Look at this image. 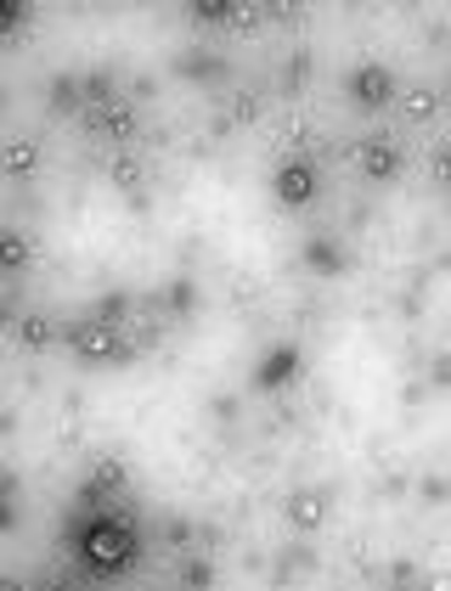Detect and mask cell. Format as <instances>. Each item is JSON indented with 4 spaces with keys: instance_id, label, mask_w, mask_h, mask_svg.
<instances>
[{
    "instance_id": "1",
    "label": "cell",
    "mask_w": 451,
    "mask_h": 591,
    "mask_svg": "<svg viewBox=\"0 0 451 591\" xmlns=\"http://www.w3.org/2000/svg\"><path fill=\"white\" fill-rule=\"evenodd\" d=\"M80 564L90 575H124L136 564V530L124 518H90L85 530H80Z\"/></svg>"
},
{
    "instance_id": "2",
    "label": "cell",
    "mask_w": 451,
    "mask_h": 591,
    "mask_svg": "<svg viewBox=\"0 0 451 591\" xmlns=\"http://www.w3.org/2000/svg\"><path fill=\"white\" fill-rule=\"evenodd\" d=\"M69 349H74V360H85V367H124V360H131V344L119 338V327H102V321H74Z\"/></svg>"
},
{
    "instance_id": "3",
    "label": "cell",
    "mask_w": 451,
    "mask_h": 591,
    "mask_svg": "<svg viewBox=\"0 0 451 591\" xmlns=\"http://www.w3.org/2000/svg\"><path fill=\"white\" fill-rule=\"evenodd\" d=\"M271 197L282 209H310L316 197H321V170L310 158H288L271 170Z\"/></svg>"
},
{
    "instance_id": "4",
    "label": "cell",
    "mask_w": 451,
    "mask_h": 591,
    "mask_svg": "<svg viewBox=\"0 0 451 591\" xmlns=\"http://www.w3.org/2000/svg\"><path fill=\"white\" fill-rule=\"evenodd\" d=\"M356 170H362V181H373V186L401 181V170H406L401 141H395V136H362V147H356Z\"/></svg>"
},
{
    "instance_id": "5",
    "label": "cell",
    "mask_w": 451,
    "mask_h": 591,
    "mask_svg": "<svg viewBox=\"0 0 451 591\" xmlns=\"http://www.w3.org/2000/svg\"><path fill=\"white\" fill-rule=\"evenodd\" d=\"M395 90H401V85H395V74L383 69V62H356V69H350V102L367 108V113L390 108Z\"/></svg>"
},
{
    "instance_id": "6",
    "label": "cell",
    "mask_w": 451,
    "mask_h": 591,
    "mask_svg": "<svg viewBox=\"0 0 451 591\" xmlns=\"http://www.w3.org/2000/svg\"><path fill=\"white\" fill-rule=\"evenodd\" d=\"M85 130L96 141H113L119 152L136 141V108L131 102H108V108H85Z\"/></svg>"
},
{
    "instance_id": "7",
    "label": "cell",
    "mask_w": 451,
    "mask_h": 591,
    "mask_svg": "<svg viewBox=\"0 0 451 591\" xmlns=\"http://www.w3.org/2000/svg\"><path fill=\"white\" fill-rule=\"evenodd\" d=\"M131 484V473H124V463L113 451H96L90 456V468H85V484H80V502H102V496H119V490Z\"/></svg>"
},
{
    "instance_id": "8",
    "label": "cell",
    "mask_w": 451,
    "mask_h": 591,
    "mask_svg": "<svg viewBox=\"0 0 451 591\" xmlns=\"http://www.w3.org/2000/svg\"><path fill=\"white\" fill-rule=\"evenodd\" d=\"M40 141L35 136H0V181H35L40 175Z\"/></svg>"
},
{
    "instance_id": "9",
    "label": "cell",
    "mask_w": 451,
    "mask_h": 591,
    "mask_svg": "<svg viewBox=\"0 0 451 591\" xmlns=\"http://www.w3.org/2000/svg\"><path fill=\"white\" fill-rule=\"evenodd\" d=\"M294 372H300V344H277V349H266L260 355V367H254V389H282V383H294Z\"/></svg>"
},
{
    "instance_id": "10",
    "label": "cell",
    "mask_w": 451,
    "mask_h": 591,
    "mask_svg": "<svg viewBox=\"0 0 451 591\" xmlns=\"http://www.w3.org/2000/svg\"><path fill=\"white\" fill-rule=\"evenodd\" d=\"M305 266H310L316 276H328V282H339V276L350 271V254H344V243H339V237H328V232H316V237H305Z\"/></svg>"
},
{
    "instance_id": "11",
    "label": "cell",
    "mask_w": 451,
    "mask_h": 591,
    "mask_svg": "<svg viewBox=\"0 0 451 591\" xmlns=\"http://www.w3.org/2000/svg\"><path fill=\"white\" fill-rule=\"evenodd\" d=\"M282 518L294 524L300 535H316L321 524H328V496H321V490H294V496L282 502Z\"/></svg>"
},
{
    "instance_id": "12",
    "label": "cell",
    "mask_w": 451,
    "mask_h": 591,
    "mask_svg": "<svg viewBox=\"0 0 451 591\" xmlns=\"http://www.w3.org/2000/svg\"><path fill=\"white\" fill-rule=\"evenodd\" d=\"M28 266H35V243H28V232L0 225V276H23Z\"/></svg>"
},
{
    "instance_id": "13",
    "label": "cell",
    "mask_w": 451,
    "mask_h": 591,
    "mask_svg": "<svg viewBox=\"0 0 451 591\" xmlns=\"http://www.w3.org/2000/svg\"><path fill=\"white\" fill-rule=\"evenodd\" d=\"M12 333H17V344H23L28 355H46V349L57 344V321H51V316H40V310H23Z\"/></svg>"
},
{
    "instance_id": "14",
    "label": "cell",
    "mask_w": 451,
    "mask_h": 591,
    "mask_svg": "<svg viewBox=\"0 0 451 591\" xmlns=\"http://www.w3.org/2000/svg\"><path fill=\"white\" fill-rule=\"evenodd\" d=\"M395 96H401V119L406 124H435L440 119V90L435 85H406Z\"/></svg>"
},
{
    "instance_id": "15",
    "label": "cell",
    "mask_w": 451,
    "mask_h": 591,
    "mask_svg": "<svg viewBox=\"0 0 451 591\" xmlns=\"http://www.w3.org/2000/svg\"><path fill=\"white\" fill-rule=\"evenodd\" d=\"M108 181H113L124 197H136V192L147 186V163H142L131 147H124V152H113V158H108Z\"/></svg>"
},
{
    "instance_id": "16",
    "label": "cell",
    "mask_w": 451,
    "mask_h": 591,
    "mask_svg": "<svg viewBox=\"0 0 451 591\" xmlns=\"http://www.w3.org/2000/svg\"><path fill=\"white\" fill-rule=\"evenodd\" d=\"M80 102L85 108H108V102H124L119 96V79L108 69H96V74H80Z\"/></svg>"
},
{
    "instance_id": "17",
    "label": "cell",
    "mask_w": 451,
    "mask_h": 591,
    "mask_svg": "<svg viewBox=\"0 0 451 591\" xmlns=\"http://www.w3.org/2000/svg\"><path fill=\"white\" fill-rule=\"evenodd\" d=\"M46 108L51 113H80L85 102H80V79L74 74H57L51 85H46Z\"/></svg>"
},
{
    "instance_id": "18",
    "label": "cell",
    "mask_w": 451,
    "mask_h": 591,
    "mask_svg": "<svg viewBox=\"0 0 451 591\" xmlns=\"http://www.w3.org/2000/svg\"><path fill=\"white\" fill-rule=\"evenodd\" d=\"M260 119V90H232V102H226V130H248Z\"/></svg>"
},
{
    "instance_id": "19",
    "label": "cell",
    "mask_w": 451,
    "mask_h": 591,
    "mask_svg": "<svg viewBox=\"0 0 451 591\" xmlns=\"http://www.w3.org/2000/svg\"><path fill=\"white\" fill-rule=\"evenodd\" d=\"M209 586H215V564L198 552H186L181 557V591H209Z\"/></svg>"
},
{
    "instance_id": "20",
    "label": "cell",
    "mask_w": 451,
    "mask_h": 591,
    "mask_svg": "<svg viewBox=\"0 0 451 591\" xmlns=\"http://www.w3.org/2000/svg\"><path fill=\"white\" fill-rule=\"evenodd\" d=\"M192 305H198V287H192V276H175L164 287V316H192Z\"/></svg>"
},
{
    "instance_id": "21",
    "label": "cell",
    "mask_w": 451,
    "mask_h": 591,
    "mask_svg": "<svg viewBox=\"0 0 451 591\" xmlns=\"http://www.w3.org/2000/svg\"><path fill=\"white\" fill-rule=\"evenodd\" d=\"M277 136H282L288 152H305V147L316 141V124H310V119H282V124H277Z\"/></svg>"
},
{
    "instance_id": "22",
    "label": "cell",
    "mask_w": 451,
    "mask_h": 591,
    "mask_svg": "<svg viewBox=\"0 0 451 591\" xmlns=\"http://www.w3.org/2000/svg\"><path fill=\"white\" fill-rule=\"evenodd\" d=\"M124 316H131V299H124V293H108V299L96 305V310H90L85 321H102V327H119Z\"/></svg>"
},
{
    "instance_id": "23",
    "label": "cell",
    "mask_w": 451,
    "mask_h": 591,
    "mask_svg": "<svg viewBox=\"0 0 451 591\" xmlns=\"http://www.w3.org/2000/svg\"><path fill=\"white\" fill-rule=\"evenodd\" d=\"M192 17H198V23H232V0H198Z\"/></svg>"
},
{
    "instance_id": "24",
    "label": "cell",
    "mask_w": 451,
    "mask_h": 591,
    "mask_svg": "<svg viewBox=\"0 0 451 591\" xmlns=\"http://www.w3.org/2000/svg\"><path fill=\"white\" fill-rule=\"evenodd\" d=\"M260 23H266V7L243 0V7H232V23H226V28H260Z\"/></svg>"
},
{
    "instance_id": "25",
    "label": "cell",
    "mask_w": 451,
    "mask_h": 591,
    "mask_svg": "<svg viewBox=\"0 0 451 591\" xmlns=\"http://www.w3.org/2000/svg\"><path fill=\"white\" fill-rule=\"evenodd\" d=\"M17 28H23V7L17 0H0V40H12Z\"/></svg>"
},
{
    "instance_id": "26",
    "label": "cell",
    "mask_w": 451,
    "mask_h": 591,
    "mask_svg": "<svg viewBox=\"0 0 451 591\" xmlns=\"http://www.w3.org/2000/svg\"><path fill=\"white\" fill-rule=\"evenodd\" d=\"M12 496H17V484H12V479H0V530H12V524H17V507H12Z\"/></svg>"
},
{
    "instance_id": "27",
    "label": "cell",
    "mask_w": 451,
    "mask_h": 591,
    "mask_svg": "<svg viewBox=\"0 0 451 591\" xmlns=\"http://www.w3.org/2000/svg\"><path fill=\"white\" fill-rule=\"evenodd\" d=\"M170 541H175V546H186V541H192V524H181V518H170Z\"/></svg>"
},
{
    "instance_id": "28",
    "label": "cell",
    "mask_w": 451,
    "mask_h": 591,
    "mask_svg": "<svg viewBox=\"0 0 451 591\" xmlns=\"http://www.w3.org/2000/svg\"><path fill=\"white\" fill-rule=\"evenodd\" d=\"M0 327H17V310L12 305H0Z\"/></svg>"
},
{
    "instance_id": "29",
    "label": "cell",
    "mask_w": 451,
    "mask_h": 591,
    "mask_svg": "<svg viewBox=\"0 0 451 591\" xmlns=\"http://www.w3.org/2000/svg\"><path fill=\"white\" fill-rule=\"evenodd\" d=\"M0 591H23V580L17 575H0Z\"/></svg>"
},
{
    "instance_id": "30",
    "label": "cell",
    "mask_w": 451,
    "mask_h": 591,
    "mask_svg": "<svg viewBox=\"0 0 451 591\" xmlns=\"http://www.w3.org/2000/svg\"><path fill=\"white\" fill-rule=\"evenodd\" d=\"M429 591H451V580L446 575H429Z\"/></svg>"
},
{
    "instance_id": "31",
    "label": "cell",
    "mask_w": 451,
    "mask_h": 591,
    "mask_svg": "<svg viewBox=\"0 0 451 591\" xmlns=\"http://www.w3.org/2000/svg\"><path fill=\"white\" fill-rule=\"evenodd\" d=\"M23 591H46V586H23Z\"/></svg>"
}]
</instances>
